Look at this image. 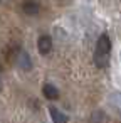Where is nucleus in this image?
I'll use <instances>...</instances> for the list:
<instances>
[{"label": "nucleus", "instance_id": "2", "mask_svg": "<svg viewBox=\"0 0 121 123\" xmlns=\"http://www.w3.org/2000/svg\"><path fill=\"white\" fill-rule=\"evenodd\" d=\"M37 49L42 56H47L51 51H52V39L49 36H40L37 39Z\"/></svg>", "mask_w": 121, "mask_h": 123}, {"label": "nucleus", "instance_id": "3", "mask_svg": "<svg viewBox=\"0 0 121 123\" xmlns=\"http://www.w3.org/2000/svg\"><path fill=\"white\" fill-rule=\"evenodd\" d=\"M49 115H51L54 123H67L69 121V116L64 115L62 111H59L56 106H49Z\"/></svg>", "mask_w": 121, "mask_h": 123}, {"label": "nucleus", "instance_id": "6", "mask_svg": "<svg viewBox=\"0 0 121 123\" xmlns=\"http://www.w3.org/2000/svg\"><path fill=\"white\" fill-rule=\"evenodd\" d=\"M22 10H24L27 15H35V14H39L40 5L35 2V0H25V2L22 4Z\"/></svg>", "mask_w": 121, "mask_h": 123}, {"label": "nucleus", "instance_id": "1", "mask_svg": "<svg viewBox=\"0 0 121 123\" xmlns=\"http://www.w3.org/2000/svg\"><path fill=\"white\" fill-rule=\"evenodd\" d=\"M109 52H111V39L108 34H101L96 42V52H94V64L98 68H108L109 64Z\"/></svg>", "mask_w": 121, "mask_h": 123}, {"label": "nucleus", "instance_id": "5", "mask_svg": "<svg viewBox=\"0 0 121 123\" xmlns=\"http://www.w3.org/2000/svg\"><path fill=\"white\" fill-rule=\"evenodd\" d=\"M42 94L47 98V99H57L59 98V89L54 86V84H51V83H46L44 86H42Z\"/></svg>", "mask_w": 121, "mask_h": 123}, {"label": "nucleus", "instance_id": "8", "mask_svg": "<svg viewBox=\"0 0 121 123\" xmlns=\"http://www.w3.org/2000/svg\"><path fill=\"white\" fill-rule=\"evenodd\" d=\"M0 91H2V81H0Z\"/></svg>", "mask_w": 121, "mask_h": 123}, {"label": "nucleus", "instance_id": "4", "mask_svg": "<svg viewBox=\"0 0 121 123\" xmlns=\"http://www.w3.org/2000/svg\"><path fill=\"white\" fill-rule=\"evenodd\" d=\"M17 64H19L22 69H25V71H30V69H32V59H30V56H29L27 51H20L19 59H17Z\"/></svg>", "mask_w": 121, "mask_h": 123}, {"label": "nucleus", "instance_id": "7", "mask_svg": "<svg viewBox=\"0 0 121 123\" xmlns=\"http://www.w3.org/2000/svg\"><path fill=\"white\" fill-rule=\"evenodd\" d=\"M106 121H108L106 115H104L103 111H99V110L91 115V123H106Z\"/></svg>", "mask_w": 121, "mask_h": 123}]
</instances>
